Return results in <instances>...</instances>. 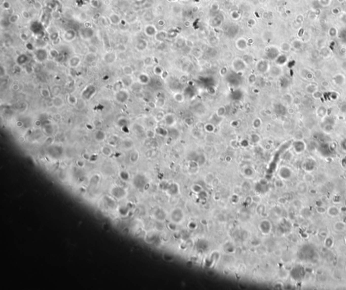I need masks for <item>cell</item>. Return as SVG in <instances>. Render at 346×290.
<instances>
[{
  "label": "cell",
  "instance_id": "cell-51",
  "mask_svg": "<svg viewBox=\"0 0 346 290\" xmlns=\"http://www.w3.org/2000/svg\"><path fill=\"white\" fill-rule=\"evenodd\" d=\"M205 1H206V2H208V1H210V0H205Z\"/></svg>",
  "mask_w": 346,
  "mask_h": 290
},
{
  "label": "cell",
  "instance_id": "cell-34",
  "mask_svg": "<svg viewBox=\"0 0 346 290\" xmlns=\"http://www.w3.org/2000/svg\"><path fill=\"white\" fill-rule=\"evenodd\" d=\"M95 55L93 53H91V54H89L88 55H86V57H85V61L87 62H92L93 61L95 60Z\"/></svg>",
  "mask_w": 346,
  "mask_h": 290
},
{
  "label": "cell",
  "instance_id": "cell-18",
  "mask_svg": "<svg viewBox=\"0 0 346 290\" xmlns=\"http://www.w3.org/2000/svg\"><path fill=\"white\" fill-rule=\"evenodd\" d=\"M28 58L26 54H20L16 59V63L19 66H21V65L25 64L28 62Z\"/></svg>",
  "mask_w": 346,
  "mask_h": 290
},
{
  "label": "cell",
  "instance_id": "cell-40",
  "mask_svg": "<svg viewBox=\"0 0 346 290\" xmlns=\"http://www.w3.org/2000/svg\"><path fill=\"white\" fill-rule=\"evenodd\" d=\"M18 15H12V16H10V22H11V23H15V22L18 20Z\"/></svg>",
  "mask_w": 346,
  "mask_h": 290
},
{
  "label": "cell",
  "instance_id": "cell-33",
  "mask_svg": "<svg viewBox=\"0 0 346 290\" xmlns=\"http://www.w3.org/2000/svg\"><path fill=\"white\" fill-rule=\"evenodd\" d=\"M123 83L121 82V81H118V82H116V83L114 85V87H113V88H114V90L116 92H118V91H119L120 90H121V89H123Z\"/></svg>",
  "mask_w": 346,
  "mask_h": 290
},
{
  "label": "cell",
  "instance_id": "cell-22",
  "mask_svg": "<svg viewBox=\"0 0 346 290\" xmlns=\"http://www.w3.org/2000/svg\"><path fill=\"white\" fill-rule=\"evenodd\" d=\"M230 16L233 20H238L241 18V14L237 10H232L230 12Z\"/></svg>",
  "mask_w": 346,
  "mask_h": 290
},
{
  "label": "cell",
  "instance_id": "cell-35",
  "mask_svg": "<svg viewBox=\"0 0 346 290\" xmlns=\"http://www.w3.org/2000/svg\"><path fill=\"white\" fill-rule=\"evenodd\" d=\"M49 54L51 57H52L53 58H57L60 56V54H59L58 52L56 49H52L51 50H50Z\"/></svg>",
  "mask_w": 346,
  "mask_h": 290
},
{
  "label": "cell",
  "instance_id": "cell-3",
  "mask_svg": "<svg viewBox=\"0 0 346 290\" xmlns=\"http://www.w3.org/2000/svg\"><path fill=\"white\" fill-rule=\"evenodd\" d=\"M116 99L118 102L120 104H124L127 102L129 99V92L125 89H121L118 92H116Z\"/></svg>",
  "mask_w": 346,
  "mask_h": 290
},
{
  "label": "cell",
  "instance_id": "cell-32",
  "mask_svg": "<svg viewBox=\"0 0 346 290\" xmlns=\"http://www.w3.org/2000/svg\"><path fill=\"white\" fill-rule=\"evenodd\" d=\"M101 152L103 155L106 156H109L112 154V149L110 148V147H107V146H104L101 148Z\"/></svg>",
  "mask_w": 346,
  "mask_h": 290
},
{
  "label": "cell",
  "instance_id": "cell-38",
  "mask_svg": "<svg viewBox=\"0 0 346 290\" xmlns=\"http://www.w3.org/2000/svg\"><path fill=\"white\" fill-rule=\"evenodd\" d=\"M119 212L123 216L127 215V213H128V209H127V207H125V206H121L119 209Z\"/></svg>",
  "mask_w": 346,
  "mask_h": 290
},
{
  "label": "cell",
  "instance_id": "cell-15",
  "mask_svg": "<svg viewBox=\"0 0 346 290\" xmlns=\"http://www.w3.org/2000/svg\"><path fill=\"white\" fill-rule=\"evenodd\" d=\"M121 82L123 83V85L125 87H131L133 85V79L131 78V76L129 75H125L121 78Z\"/></svg>",
  "mask_w": 346,
  "mask_h": 290
},
{
  "label": "cell",
  "instance_id": "cell-13",
  "mask_svg": "<svg viewBox=\"0 0 346 290\" xmlns=\"http://www.w3.org/2000/svg\"><path fill=\"white\" fill-rule=\"evenodd\" d=\"M52 104L55 108H62L64 105V101L60 95L59 96H56L52 99Z\"/></svg>",
  "mask_w": 346,
  "mask_h": 290
},
{
  "label": "cell",
  "instance_id": "cell-16",
  "mask_svg": "<svg viewBox=\"0 0 346 290\" xmlns=\"http://www.w3.org/2000/svg\"><path fill=\"white\" fill-rule=\"evenodd\" d=\"M94 137L96 141L101 142V141H103L106 139V133L104 131H101V130H97V131L95 132Z\"/></svg>",
  "mask_w": 346,
  "mask_h": 290
},
{
  "label": "cell",
  "instance_id": "cell-14",
  "mask_svg": "<svg viewBox=\"0 0 346 290\" xmlns=\"http://www.w3.org/2000/svg\"><path fill=\"white\" fill-rule=\"evenodd\" d=\"M104 201L107 206L110 208L114 209L116 206V202L115 201V200L113 199L112 197H110V196H107V195L105 196Z\"/></svg>",
  "mask_w": 346,
  "mask_h": 290
},
{
  "label": "cell",
  "instance_id": "cell-5",
  "mask_svg": "<svg viewBox=\"0 0 346 290\" xmlns=\"http://www.w3.org/2000/svg\"><path fill=\"white\" fill-rule=\"evenodd\" d=\"M94 35V31L91 27H85L80 30V35L83 39L88 40L92 38Z\"/></svg>",
  "mask_w": 346,
  "mask_h": 290
},
{
  "label": "cell",
  "instance_id": "cell-12",
  "mask_svg": "<svg viewBox=\"0 0 346 290\" xmlns=\"http://www.w3.org/2000/svg\"><path fill=\"white\" fill-rule=\"evenodd\" d=\"M135 47L138 51H140V52L144 51L147 47V41L143 39H140L137 41Z\"/></svg>",
  "mask_w": 346,
  "mask_h": 290
},
{
  "label": "cell",
  "instance_id": "cell-39",
  "mask_svg": "<svg viewBox=\"0 0 346 290\" xmlns=\"http://www.w3.org/2000/svg\"><path fill=\"white\" fill-rule=\"evenodd\" d=\"M99 181V177L98 175L93 176L91 179V183L93 184H97Z\"/></svg>",
  "mask_w": 346,
  "mask_h": 290
},
{
  "label": "cell",
  "instance_id": "cell-26",
  "mask_svg": "<svg viewBox=\"0 0 346 290\" xmlns=\"http://www.w3.org/2000/svg\"><path fill=\"white\" fill-rule=\"evenodd\" d=\"M40 93L41 96L45 99H47L49 98V97H50L51 94V92H50V91H49L47 88H42V89H41Z\"/></svg>",
  "mask_w": 346,
  "mask_h": 290
},
{
  "label": "cell",
  "instance_id": "cell-36",
  "mask_svg": "<svg viewBox=\"0 0 346 290\" xmlns=\"http://www.w3.org/2000/svg\"><path fill=\"white\" fill-rule=\"evenodd\" d=\"M153 72H154V73H155V75H160L162 74V73H163V70H162V69L160 66H155V68L153 69Z\"/></svg>",
  "mask_w": 346,
  "mask_h": 290
},
{
  "label": "cell",
  "instance_id": "cell-6",
  "mask_svg": "<svg viewBox=\"0 0 346 290\" xmlns=\"http://www.w3.org/2000/svg\"><path fill=\"white\" fill-rule=\"evenodd\" d=\"M34 56H35L37 60L41 62L47 58L48 53L47 52V51L45 50L44 49H39L34 54Z\"/></svg>",
  "mask_w": 346,
  "mask_h": 290
},
{
  "label": "cell",
  "instance_id": "cell-37",
  "mask_svg": "<svg viewBox=\"0 0 346 290\" xmlns=\"http://www.w3.org/2000/svg\"><path fill=\"white\" fill-rule=\"evenodd\" d=\"M93 125H94L95 127H97V128H100V127H102L103 123L102 122L98 119H96V120H94L93 122Z\"/></svg>",
  "mask_w": 346,
  "mask_h": 290
},
{
  "label": "cell",
  "instance_id": "cell-9",
  "mask_svg": "<svg viewBox=\"0 0 346 290\" xmlns=\"http://www.w3.org/2000/svg\"><path fill=\"white\" fill-rule=\"evenodd\" d=\"M236 47L237 48L239 49V50L244 51L245 50L247 47H248V41L246 39L239 38V39L236 41Z\"/></svg>",
  "mask_w": 346,
  "mask_h": 290
},
{
  "label": "cell",
  "instance_id": "cell-10",
  "mask_svg": "<svg viewBox=\"0 0 346 290\" xmlns=\"http://www.w3.org/2000/svg\"><path fill=\"white\" fill-rule=\"evenodd\" d=\"M116 56L114 53H107L103 56V60L107 64H112L116 61Z\"/></svg>",
  "mask_w": 346,
  "mask_h": 290
},
{
  "label": "cell",
  "instance_id": "cell-2",
  "mask_svg": "<svg viewBox=\"0 0 346 290\" xmlns=\"http://www.w3.org/2000/svg\"><path fill=\"white\" fill-rule=\"evenodd\" d=\"M247 64L244 60L240 58H236L233 62V68L235 72H242L246 69Z\"/></svg>",
  "mask_w": 346,
  "mask_h": 290
},
{
  "label": "cell",
  "instance_id": "cell-24",
  "mask_svg": "<svg viewBox=\"0 0 346 290\" xmlns=\"http://www.w3.org/2000/svg\"><path fill=\"white\" fill-rule=\"evenodd\" d=\"M117 125L118 127H120L122 129L123 127H127L128 125V121H127V118H125L124 117H121L120 118L118 119V121L117 122Z\"/></svg>",
  "mask_w": 346,
  "mask_h": 290
},
{
  "label": "cell",
  "instance_id": "cell-30",
  "mask_svg": "<svg viewBox=\"0 0 346 290\" xmlns=\"http://www.w3.org/2000/svg\"><path fill=\"white\" fill-rule=\"evenodd\" d=\"M129 159L131 160V162L135 163L137 161V160L139 159V153L137 151H133V153H131L130 157H129Z\"/></svg>",
  "mask_w": 346,
  "mask_h": 290
},
{
  "label": "cell",
  "instance_id": "cell-27",
  "mask_svg": "<svg viewBox=\"0 0 346 290\" xmlns=\"http://www.w3.org/2000/svg\"><path fill=\"white\" fill-rule=\"evenodd\" d=\"M119 177H120L121 179L123 181H127L129 179V178H130L129 173L128 172L125 171V170H121L119 173Z\"/></svg>",
  "mask_w": 346,
  "mask_h": 290
},
{
  "label": "cell",
  "instance_id": "cell-47",
  "mask_svg": "<svg viewBox=\"0 0 346 290\" xmlns=\"http://www.w3.org/2000/svg\"><path fill=\"white\" fill-rule=\"evenodd\" d=\"M16 126L18 127H21L22 126V122L21 121H18L16 123Z\"/></svg>",
  "mask_w": 346,
  "mask_h": 290
},
{
  "label": "cell",
  "instance_id": "cell-8",
  "mask_svg": "<svg viewBox=\"0 0 346 290\" xmlns=\"http://www.w3.org/2000/svg\"><path fill=\"white\" fill-rule=\"evenodd\" d=\"M145 34L148 37H153L155 36L156 33L158 32L157 28L153 24H148L145 26V29H144Z\"/></svg>",
  "mask_w": 346,
  "mask_h": 290
},
{
  "label": "cell",
  "instance_id": "cell-28",
  "mask_svg": "<svg viewBox=\"0 0 346 290\" xmlns=\"http://www.w3.org/2000/svg\"><path fill=\"white\" fill-rule=\"evenodd\" d=\"M61 92V87L58 85H55L52 87L51 89V94L54 97L59 96Z\"/></svg>",
  "mask_w": 346,
  "mask_h": 290
},
{
  "label": "cell",
  "instance_id": "cell-31",
  "mask_svg": "<svg viewBox=\"0 0 346 290\" xmlns=\"http://www.w3.org/2000/svg\"><path fill=\"white\" fill-rule=\"evenodd\" d=\"M210 10L212 12H217L220 10V4L217 2H214L210 6Z\"/></svg>",
  "mask_w": 346,
  "mask_h": 290
},
{
  "label": "cell",
  "instance_id": "cell-50",
  "mask_svg": "<svg viewBox=\"0 0 346 290\" xmlns=\"http://www.w3.org/2000/svg\"><path fill=\"white\" fill-rule=\"evenodd\" d=\"M182 1H183V2H188L189 0H182Z\"/></svg>",
  "mask_w": 346,
  "mask_h": 290
},
{
  "label": "cell",
  "instance_id": "cell-7",
  "mask_svg": "<svg viewBox=\"0 0 346 290\" xmlns=\"http://www.w3.org/2000/svg\"><path fill=\"white\" fill-rule=\"evenodd\" d=\"M76 37H77V32L73 29H68V30H66L63 35L64 40L67 42H71L72 41L75 40Z\"/></svg>",
  "mask_w": 346,
  "mask_h": 290
},
{
  "label": "cell",
  "instance_id": "cell-41",
  "mask_svg": "<svg viewBox=\"0 0 346 290\" xmlns=\"http://www.w3.org/2000/svg\"><path fill=\"white\" fill-rule=\"evenodd\" d=\"M248 22V25H249V26H255V25H256V20H254V18H250V19H248V22Z\"/></svg>",
  "mask_w": 346,
  "mask_h": 290
},
{
  "label": "cell",
  "instance_id": "cell-45",
  "mask_svg": "<svg viewBox=\"0 0 346 290\" xmlns=\"http://www.w3.org/2000/svg\"><path fill=\"white\" fill-rule=\"evenodd\" d=\"M12 89H13L14 91H18V89H19V86H18V84H16V83L14 84L13 86H12Z\"/></svg>",
  "mask_w": 346,
  "mask_h": 290
},
{
  "label": "cell",
  "instance_id": "cell-19",
  "mask_svg": "<svg viewBox=\"0 0 346 290\" xmlns=\"http://www.w3.org/2000/svg\"><path fill=\"white\" fill-rule=\"evenodd\" d=\"M138 81H139V83H141L142 85H145V84H147L149 83V77L147 74L141 73V75H139V77H138Z\"/></svg>",
  "mask_w": 346,
  "mask_h": 290
},
{
  "label": "cell",
  "instance_id": "cell-21",
  "mask_svg": "<svg viewBox=\"0 0 346 290\" xmlns=\"http://www.w3.org/2000/svg\"><path fill=\"white\" fill-rule=\"evenodd\" d=\"M67 100H68V102L70 104L72 105V106H75L77 104L79 99H78V98H77L75 95H70L68 96Z\"/></svg>",
  "mask_w": 346,
  "mask_h": 290
},
{
  "label": "cell",
  "instance_id": "cell-1",
  "mask_svg": "<svg viewBox=\"0 0 346 290\" xmlns=\"http://www.w3.org/2000/svg\"><path fill=\"white\" fill-rule=\"evenodd\" d=\"M96 91V88H95L94 85H89L85 87V89H83L82 93H81V95H82V97H83V99L89 101L95 95Z\"/></svg>",
  "mask_w": 346,
  "mask_h": 290
},
{
  "label": "cell",
  "instance_id": "cell-29",
  "mask_svg": "<svg viewBox=\"0 0 346 290\" xmlns=\"http://www.w3.org/2000/svg\"><path fill=\"white\" fill-rule=\"evenodd\" d=\"M123 71L124 74H125V75H129V76H131V75H133V69H132V67L130 66H125L123 67Z\"/></svg>",
  "mask_w": 346,
  "mask_h": 290
},
{
  "label": "cell",
  "instance_id": "cell-4",
  "mask_svg": "<svg viewBox=\"0 0 346 290\" xmlns=\"http://www.w3.org/2000/svg\"><path fill=\"white\" fill-rule=\"evenodd\" d=\"M111 193L113 197H116L117 199H122L125 197L126 191L124 188L118 187V186H116L112 188V190L111 191Z\"/></svg>",
  "mask_w": 346,
  "mask_h": 290
},
{
  "label": "cell",
  "instance_id": "cell-48",
  "mask_svg": "<svg viewBox=\"0 0 346 290\" xmlns=\"http://www.w3.org/2000/svg\"><path fill=\"white\" fill-rule=\"evenodd\" d=\"M35 124H36L37 126H38V125H39H39H40L41 124V122H40V121H36V123H35Z\"/></svg>",
  "mask_w": 346,
  "mask_h": 290
},
{
  "label": "cell",
  "instance_id": "cell-46",
  "mask_svg": "<svg viewBox=\"0 0 346 290\" xmlns=\"http://www.w3.org/2000/svg\"><path fill=\"white\" fill-rule=\"evenodd\" d=\"M158 24H159V26H163L165 24V22H164V20H158Z\"/></svg>",
  "mask_w": 346,
  "mask_h": 290
},
{
  "label": "cell",
  "instance_id": "cell-25",
  "mask_svg": "<svg viewBox=\"0 0 346 290\" xmlns=\"http://www.w3.org/2000/svg\"><path fill=\"white\" fill-rule=\"evenodd\" d=\"M123 147H125V149H129V148H131V147H133V142L131 139L127 138V139H125V140L123 141Z\"/></svg>",
  "mask_w": 346,
  "mask_h": 290
},
{
  "label": "cell",
  "instance_id": "cell-44",
  "mask_svg": "<svg viewBox=\"0 0 346 290\" xmlns=\"http://www.w3.org/2000/svg\"><path fill=\"white\" fill-rule=\"evenodd\" d=\"M77 164L78 166H79V167H83V166H85V162H84L83 160H77Z\"/></svg>",
  "mask_w": 346,
  "mask_h": 290
},
{
  "label": "cell",
  "instance_id": "cell-17",
  "mask_svg": "<svg viewBox=\"0 0 346 290\" xmlns=\"http://www.w3.org/2000/svg\"><path fill=\"white\" fill-rule=\"evenodd\" d=\"M81 58L79 56H73L69 60V66L71 68H76L80 64Z\"/></svg>",
  "mask_w": 346,
  "mask_h": 290
},
{
  "label": "cell",
  "instance_id": "cell-43",
  "mask_svg": "<svg viewBox=\"0 0 346 290\" xmlns=\"http://www.w3.org/2000/svg\"><path fill=\"white\" fill-rule=\"evenodd\" d=\"M6 75V69H4V66L0 67V77H3L4 75Z\"/></svg>",
  "mask_w": 346,
  "mask_h": 290
},
{
  "label": "cell",
  "instance_id": "cell-20",
  "mask_svg": "<svg viewBox=\"0 0 346 290\" xmlns=\"http://www.w3.org/2000/svg\"><path fill=\"white\" fill-rule=\"evenodd\" d=\"M168 36V33L167 32H166L164 30H161L160 32H158L156 33V35H155V39L158 41H162L164 39H166V38Z\"/></svg>",
  "mask_w": 346,
  "mask_h": 290
},
{
  "label": "cell",
  "instance_id": "cell-42",
  "mask_svg": "<svg viewBox=\"0 0 346 290\" xmlns=\"http://www.w3.org/2000/svg\"><path fill=\"white\" fill-rule=\"evenodd\" d=\"M58 38V32H53L52 34L50 35V39L52 41L56 40Z\"/></svg>",
  "mask_w": 346,
  "mask_h": 290
},
{
  "label": "cell",
  "instance_id": "cell-23",
  "mask_svg": "<svg viewBox=\"0 0 346 290\" xmlns=\"http://www.w3.org/2000/svg\"><path fill=\"white\" fill-rule=\"evenodd\" d=\"M110 21L112 24H118L120 23V18H119V16L117 14H112L110 16Z\"/></svg>",
  "mask_w": 346,
  "mask_h": 290
},
{
  "label": "cell",
  "instance_id": "cell-11",
  "mask_svg": "<svg viewBox=\"0 0 346 290\" xmlns=\"http://www.w3.org/2000/svg\"><path fill=\"white\" fill-rule=\"evenodd\" d=\"M222 20H223V19L220 16H214L210 20V25H211L212 27L218 28V27L221 26L222 23Z\"/></svg>",
  "mask_w": 346,
  "mask_h": 290
},
{
  "label": "cell",
  "instance_id": "cell-49",
  "mask_svg": "<svg viewBox=\"0 0 346 290\" xmlns=\"http://www.w3.org/2000/svg\"><path fill=\"white\" fill-rule=\"evenodd\" d=\"M169 1L170 2H176V1H177V0H169Z\"/></svg>",
  "mask_w": 346,
  "mask_h": 290
}]
</instances>
